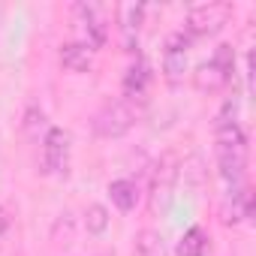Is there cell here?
Wrapping results in <instances>:
<instances>
[{"instance_id": "obj_13", "label": "cell", "mask_w": 256, "mask_h": 256, "mask_svg": "<svg viewBox=\"0 0 256 256\" xmlns=\"http://www.w3.org/2000/svg\"><path fill=\"white\" fill-rule=\"evenodd\" d=\"M169 163L172 160H166L163 166H157L160 172L154 175V208H166L169 199H172V181H175V172L178 169H172Z\"/></svg>"}, {"instance_id": "obj_3", "label": "cell", "mask_w": 256, "mask_h": 256, "mask_svg": "<svg viewBox=\"0 0 256 256\" xmlns=\"http://www.w3.org/2000/svg\"><path fill=\"white\" fill-rule=\"evenodd\" d=\"M136 120H139V106L133 100H114L94 114V133L100 139H120L136 126Z\"/></svg>"}, {"instance_id": "obj_5", "label": "cell", "mask_w": 256, "mask_h": 256, "mask_svg": "<svg viewBox=\"0 0 256 256\" xmlns=\"http://www.w3.org/2000/svg\"><path fill=\"white\" fill-rule=\"evenodd\" d=\"M70 166V133L64 126H48L42 136V169L48 175H64Z\"/></svg>"}, {"instance_id": "obj_1", "label": "cell", "mask_w": 256, "mask_h": 256, "mask_svg": "<svg viewBox=\"0 0 256 256\" xmlns=\"http://www.w3.org/2000/svg\"><path fill=\"white\" fill-rule=\"evenodd\" d=\"M217 166L226 184L238 190L244 169H247V136L238 124L217 126Z\"/></svg>"}, {"instance_id": "obj_8", "label": "cell", "mask_w": 256, "mask_h": 256, "mask_svg": "<svg viewBox=\"0 0 256 256\" xmlns=\"http://www.w3.org/2000/svg\"><path fill=\"white\" fill-rule=\"evenodd\" d=\"M78 12H82V18H84L88 46H90V48L106 46V40H108V28H106V18L100 16V6H94V4H78Z\"/></svg>"}, {"instance_id": "obj_17", "label": "cell", "mask_w": 256, "mask_h": 256, "mask_svg": "<svg viewBox=\"0 0 256 256\" xmlns=\"http://www.w3.org/2000/svg\"><path fill=\"white\" fill-rule=\"evenodd\" d=\"M10 229V217H6V208L0 205V232H6Z\"/></svg>"}, {"instance_id": "obj_7", "label": "cell", "mask_w": 256, "mask_h": 256, "mask_svg": "<svg viewBox=\"0 0 256 256\" xmlns=\"http://www.w3.org/2000/svg\"><path fill=\"white\" fill-rule=\"evenodd\" d=\"M60 64L70 72H88L94 66V48L88 42H64L60 46Z\"/></svg>"}, {"instance_id": "obj_12", "label": "cell", "mask_w": 256, "mask_h": 256, "mask_svg": "<svg viewBox=\"0 0 256 256\" xmlns=\"http://www.w3.org/2000/svg\"><path fill=\"white\" fill-rule=\"evenodd\" d=\"M108 196H112V202H114L120 211H133L136 202H139V187H136L130 178H118V181L108 184Z\"/></svg>"}, {"instance_id": "obj_2", "label": "cell", "mask_w": 256, "mask_h": 256, "mask_svg": "<svg viewBox=\"0 0 256 256\" xmlns=\"http://www.w3.org/2000/svg\"><path fill=\"white\" fill-rule=\"evenodd\" d=\"M232 72H235V48L229 42H220L214 48V58L196 66L193 84L202 94H217V90H223L232 82Z\"/></svg>"}, {"instance_id": "obj_14", "label": "cell", "mask_w": 256, "mask_h": 256, "mask_svg": "<svg viewBox=\"0 0 256 256\" xmlns=\"http://www.w3.org/2000/svg\"><path fill=\"white\" fill-rule=\"evenodd\" d=\"M250 214H253V193H250L247 187H241V190H235V193H232V211H229L226 223L247 220Z\"/></svg>"}, {"instance_id": "obj_9", "label": "cell", "mask_w": 256, "mask_h": 256, "mask_svg": "<svg viewBox=\"0 0 256 256\" xmlns=\"http://www.w3.org/2000/svg\"><path fill=\"white\" fill-rule=\"evenodd\" d=\"M148 84H151V66L145 60H136L130 70H126V76H124V100H133V102L142 100Z\"/></svg>"}, {"instance_id": "obj_15", "label": "cell", "mask_w": 256, "mask_h": 256, "mask_svg": "<svg viewBox=\"0 0 256 256\" xmlns=\"http://www.w3.org/2000/svg\"><path fill=\"white\" fill-rule=\"evenodd\" d=\"M136 247H139V256H169L160 232H154V229H142L136 238Z\"/></svg>"}, {"instance_id": "obj_4", "label": "cell", "mask_w": 256, "mask_h": 256, "mask_svg": "<svg viewBox=\"0 0 256 256\" xmlns=\"http://www.w3.org/2000/svg\"><path fill=\"white\" fill-rule=\"evenodd\" d=\"M229 16H232V4H202V6L190 10L184 30L190 40L193 36H211L229 22Z\"/></svg>"}, {"instance_id": "obj_16", "label": "cell", "mask_w": 256, "mask_h": 256, "mask_svg": "<svg viewBox=\"0 0 256 256\" xmlns=\"http://www.w3.org/2000/svg\"><path fill=\"white\" fill-rule=\"evenodd\" d=\"M108 211H106V205H90L88 211H84V229L90 232V235H102L106 229H108Z\"/></svg>"}, {"instance_id": "obj_10", "label": "cell", "mask_w": 256, "mask_h": 256, "mask_svg": "<svg viewBox=\"0 0 256 256\" xmlns=\"http://www.w3.org/2000/svg\"><path fill=\"white\" fill-rule=\"evenodd\" d=\"M120 16V34H124V46L133 48L136 40H139V28H142V18H145V6L142 4H124L118 10Z\"/></svg>"}, {"instance_id": "obj_11", "label": "cell", "mask_w": 256, "mask_h": 256, "mask_svg": "<svg viewBox=\"0 0 256 256\" xmlns=\"http://www.w3.org/2000/svg\"><path fill=\"white\" fill-rule=\"evenodd\" d=\"M208 247H211L208 232H205L202 226H190V229L178 238L175 253H178V256H205V253H208Z\"/></svg>"}, {"instance_id": "obj_6", "label": "cell", "mask_w": 256, "mask_h": 256, "mask_svg": "<svg viewBox=\"0 0 256 256\" xmlns=\"http://www.w3.org/2000/svg\"><path fill=\"white\" fill-rule=\"evenodd\" d=\"M187 48H190V36L184 30L172 34L166 40V48H163V72L169 82H178L184 72H187Z\"/></svg>"}]
</instances>
